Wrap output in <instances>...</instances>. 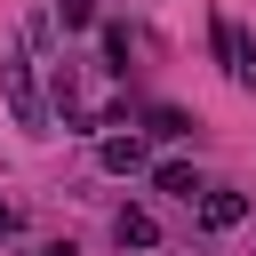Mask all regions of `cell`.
Segmentation results:
<instances>
[{"instance_id": "3", "label": "cell", "mask_w": 256, "mask_h": 256, "mask_svg": "<svg viewBox=\"0 0 256 256\" xmlns=\"http://www.w3.org/2000/svg\"><path fill=\"white\" fill-rule=\"evenodd\" d=\"M192 208H200V224H208V232H232V224H248V192H232V184H208Z\"/></svg>"}, {"instance_id": "11", "label": "cell", "mask_w": 256, "mask_h": 256, "mask_svg": "<svg viewBox=\"0 0 256 256\" xmlns=\"http://www.w3.org/2000/svg\"><path fill=\"white\" fill-rule=\"evenodd\" d=\"M40 256H80V248H72V240H48V248H40Z\"/></svg>"}, {"instance_id": "5", "label": "cell", "mask_w": 256, "mask_h": 256, "mask_svg": "<svg viewBox=\"0 0 256 256\" xmlns=\"http://www.w3.org/2000/svg\"><path fill=\"white\" fill-rule=\"evenodd\" d=\"M152 184H160V192H168V200H184V208H192V200H200V192H208V184H200V176H192V168H184V160H160V168H152Z\"/></svg>"}, {"instance_id": "9", "label": "cell", "mask_w": 256, "mask_h": 256, "mask_svg": "<svg viewBox=\"0 0 256 256\" xmlns=\"http://www.w3.org/2000/svg\"><path fill=\"white\" fill-rule=\"evenodd\" d=\"M56 16H64V32H88L96 24V0H56Z\"/></svg>"}, {"instance_id": "2", "label": "cell", "mask_w": 256, "mask_h": 256, "mask_svg": "<svg viewBox=\"0 0 256 256\" xmlns=\"http://www.w3.org/2000/svg\"><path fill=\"white\" fill-rule=\"evenodd\" d=\"M216 56H224V72H232V88H248V96H256V40H248V24H232V16H216Z\"/></svg>"}, {"instance_id": "10", "label": "cell", "mask_w": 256, "mask_h": 256, "mask_svg": "<svg viewBox=\"0 0 256 256\" xmlns=\"http://www.w3.org/2000/svg\"><path fill=\"white\" fill-rule=\"evenodd\" d=\"M16 224H24V216H16V200H0V240H8Z\"/></svg>"}, {"instance_id": "6", "label": "cell", "mask_w": 256, "mask_h": 256, "mask_svg": "<svg viewBox=\"0 0 256 256\" xmlns=\"http://www.w3.org/2000/svg\"><path fill=\"white\" fill-rule=\"evenodd\" d=\"M96 160H104L112 176H136V168H144V144H136V136H104V144H96Z\"/></svg>"}, {"instance_id": "8", "label": "cell", "mask_w": 256, "mask_h": 256, "mask_svg": "<svg viewBox=\"0 0 256 256\" xmlns=\"http://www.w3.org/2000/svg\"><path fill=\"white\" fill-rule=\"evenodd\" d=\"M104 72H128V32L104 24Z\"/></svg>"}, {"instance_id": "4", "label": "cell", "mask_w": 256, "mask_h": 256, "mask_svg": "<svg viewBox=\"0 0 256 256\" xmlns=\"http://www.w3.org/2000/svg\"><path fill=\"white\" fill-rule=\"evenodd\" d=\"M112 240H120V248H160L152 208H120V216H112Z\"/></svg>"}, {"instance_id": "1", "label": "cell", "mask_w": 256, "mask_h": 256, "mask_svg": "<svg viewBox=\"0 0 256 256\" xmlns=\"http://www.w3.org/2000/svg\"><path fill=\"white\" fill-rule=\"evenodd\" d=\"M0 88H8V112H16V128H24V136H48V104H40V88H32V64H24V48H8V56H0Z\"/></svg>"}, {"instance_id": "7", "label": "cell", "mask_w": 256, "mask_h": 256, "mask_svg": "<svg viewBox=\"0 0 256 256\" xmlns=\"http://www.w3.org/2000/svg\"><path fill=\"white\" fill-rule=\"evenodd\" d=\"M144 128H152V136H192V112H176V104H152V112H144Z\"/></svg>"}]
</instances>
